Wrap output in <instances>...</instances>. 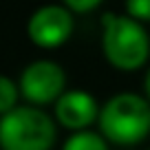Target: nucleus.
Segmentation results:
<instances>
[{"label": "nucleus", "instance_id": "1", "mask_svg": "<svg viewBox=\"0 0 150 150\" xmlns=\"http://www.w3.org/2000/svg\"><path fill=\"white\" fill-rule=\"evenodd\" d=\"M99 132L117 146H135L150 135V102L137 93L112 95L97 117Z\"/></svg>", "mask_w": 150, "mask_h": 150}, {"label": "nucleus", "instance_id": "2", "mask_svg": "<svg viewBox=\"0 0 150 150\" xmlns=\"http://www.w3.org/2000/svg\"><path fill=\"white\" fill-rule=\"evenodd\" d=\"M102 51L108 64L117 71L130 73L146 64L150 55V38L144 24L128 16H102Z\"/></svg>", "mask_w": 150, "mask_h": 150}, {"label": "nucleus", "instance_id": "3", "mask_svg": "<svg viewBox=\"0 0 150 150\" xmlns=\"http://www.w3.org/2000/svg\"><path fill=\"white\" fill-rule=\"evenodd\" d=\"M55 137V122L42 108L16 106L0 117L2 150H51Z\"/></svg>", "mask_w": 150, "mask_h": 150}, {"label": "nucleus", "instance_id": "4", "mask_svg": "<svg viewBox=\"0 0 150 150\" xmlns=\"http://www.w3.org/2000/svg\"><path fill=\"white\" fill-rule=\"evenodd\" d=\"M66 88V75L57 62L51 60H35L22 71L18 91L22 97L33 106L53 104L64 95Z\"/></svg>", "mask_w": 150, "mask_h": 150}, {"label": "nucleus", "instance_id": "5", "mask_svg": "<svg viewBox=\"0 0 150 150\" xmlns=\"http://www.w3.org/2000/svg\"><path fill=\"white\" fill-rule=\"evenodd\" d=\"M27 33L35 47L40 49H57L66 42L73 33V16L64 5H47L40 7L29 18Z\"/></svg>", "mask_w": 150, "mask_h": 150}, {"label": "nucleus", "instance_id": "6", "mask_svg": "<svg viewBox=\"0 0 150 150\" xmlns=\"http://www.w3.org/2000/svg\"><path fill=\"white\" fill-rule=\"evenodd\" d=\"M97 117L99 106L95 97L86 91H64V95L55 102L57 124L73 132L88 130V126L97 122Z\"/></svg>", "mask_w": 150, "mask_h": 150}, {"label": "nucleus", "instance_id": "7", "mask_svg": "<svg viewBox=\"0 0 150 150\" xmlns=\"http://www.w3.org/2000/svg\"><path fill=\"white\" fill-rule=\"evenodd\" d=\"M62 150H108V141L99 132L82 130V132H73L64 141Z\"/></svg>", "mask_w": 150, "mask_h": 150}, {"label": "nucleus", "instance_id": "8", "mask_svg": "<svg viewBox=\"0 0 150 150\" xmlns=\"http://www.w3.org/2000/svg\"><path fill=\"white\" fill-rule=\"evenodd\" d=\"M18 95H20L18 84H13L5 75H0V115H7L13 110L18 104Z\"/></svg>", "mask_w": 150, "mask_h": 150}, {"label": "nucleus", "instance_id": "9", "mask_svg": "<svg viewBox=\"0 0 150 150\" xmlns=\"http://www.w3.org/2000/svg\"><path fill=\"white\" fill-rule=\"evenodd\" d=\"M126 16L135 22H150V0H130L126 5Z\"/></svg>", "mask_w": 150, "mask_h": 150}, {"label": "nucleus", "instance_id": "10", "mask_svg": "<svg viewBox=\"0 0 150 150\" xmlns=\"http://www.w3.org/2000/svg\"><path fill=\"white\" fill-rule=\"evenodd\" d=\"M64 7L71 16L73 13H88V11H95L99 7V0H66Z\"/></svg>", "mask_w": 150, "mask_h": 150}, {"label": "nucleus", "instance_id": "11", "mask_svg": "<svg viewBox=\"0 0 150 150\" xmlns=\"http://www.w3.org/2000/svg\"><path fill=\"white\" fill-rule=\"evenodd\" d=\"M144 88H146V99L150 102V69L146 73V80H144Z\"/></svg>", "mask_w": 150, "mask_h": 150}]
</instances>
